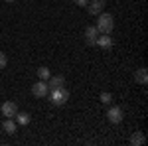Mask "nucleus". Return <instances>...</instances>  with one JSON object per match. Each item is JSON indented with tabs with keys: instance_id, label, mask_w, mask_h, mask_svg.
Listing matches in <instances>:
<instances>
[{
	"instance_id": "nucleus-1",
	"label": "nucleus",
	"mask_w": 148,
	"mask_h": 146,
	"mask_svg": "<svg viewBox=\"0 0 148 146\" xmlns=\"http://www.w3.org/2000/svg\"><path fill=\"white\" fill-rule=\"evenodd\" d=\"M95 28L99 30V34H111L113 28H114V18L109 12L103 10L101 14H97V24H95Z\"/></svg>"
},
{
	"instance_id": "nucleus-2",
	"label": "nucleus",
	"mask_w": 148,
	"mask_h": 146,
	"mask_svg": "<svg viewBox=\"0 0 148 146\" xmlns=\"http://www.w3.org/2000/svg\"><path fill=\"white\" fill-rule=\"evenodd\" d=\"M47 95H49L51 105H56V107H63V105L69 101V97H71V93H69V89L65 85H61V87H57V89H51Z\"/></svg>"
},
{
	"instance_id": "nucleus-3",
	"label": "nucleus",
	"mask_w": 148,
	"mask_h": 146,
	"mask_svg": "<svg viewBox=\"0 0 148 146\" xmlns=\"http://www.w3.org/2000/svg\"><path fill=\"white\" fill-rule=\"evenodd\" d=\"M47 93H49V89H47V81H44V79H40L38 83L32 85V95L38 97V99H44Z\"/></svg>"
},
{
	"instance_id": "nucleus-4",
	"label": "nucleus",
	"mask_w": 148,
	"mask_h": 146,
	"mask_svg": "<svg viewBox=\"0 0 148 146\" xmlns=\"http://www.w3.org/2000/svg\"><path fill=\"white\" fill-rule=\"evenodd\" d=\"M107 119H109V123L119 124V123H123L125 112H123V109H121V107H111V109L107 111Z\"/></svg>"
},
{
	"instance_id": "nucleus-5",
	"label": "nucleus",
	"mask_w": 148,
	"mask_h": 146,
	"mask_svg": "<svg viewBox=\"0 0 148 146\" xmlns=\"http://www.w3.org/2000/svg\"><path fill=\"white\" fill-rule=\"evenodd\" d=\"M105 4H107L105 0H89L85 8L89 10V14H91V16H97V14H101V12L105 10Z\"/></svg>"
},
{
	"instance_id": "nucleus-6",
	"label": "nucleus",
	"mask_w": 148,
	"mask_h": 146,
	"mask_svg": "<svg viewBox=\"0 0 148 146\" xmlns=\"http://www.w3.org/2000/svg\"><path fill=\"white\" fill-rule=\"evenodd\" d=\"M0 111H2V114H4L6 119H14V117H16V112H18V105H16L14 101H6L4 105H2V109H0Z\"/></svg>"
},
{
	"instance_id": "nucleus-7",
	"label": "nucleus",
	"mask_w": 148,
	"mask_h": 146,
	"mask_svg": "<svg viewBox=\"0 0 148 146\" xmlns=\"http://www.w3.org/2000/svg\"><path fill=\"white\" fill-rule=\"evenodd\" d=\"M97 38H99V30H97L95 26H87V28H85V40H87V44L95 45L97 44Z\"/></svg>"
},
{
	"instance_id": "nucleus-8",
	"label": "nucleus",
	"mask_w": 148,
	"mask_h": 146,
	"mask_svg": "<svg viewBox=\"0 0 148 146\" xmlns=\"http://www.w3.org/2000/svg\"><path fill=\"white\" fill-rule=\"evenodd\" d=\"M95 45H99L103 49H111V47H113V38H111V34H99Z\"/></svg>"
},
{
	"instance_id": "nucleus-9",
	"label": "nucleus",
	"mask_w": 148,
	"mask_h": 146,
	"mask_svg": "<svg viewBox=\"0 0 148 146\" xmlns=\"http://www.w3.org/2000/svg\"><path fill=\"white\" fill-rule=\"evenodd\" d=\"M61 85H65V77L63 75H49L47 79V89H57V87H61Z\"/></svg>"
},
{
	"instance_id": "nucleus-10",
	"label": "nucleus",
	"mask_w": 148,
	"mask_h": 146,
	"mask_svg": "<svg viewBox=\"0 0 148 146\" xmlns=\"http://www.w3.org/2000/svg\"><path fill=\"white\" fill-rule=\"evenodd\" d=\"M134 81H136L138 85H146L148 83V71L146 67H138L134 71Z\"/></svg>"
},
{
	"instance_id": "nucleus-11",
	"label": "nucleus",
	"mask_w": 148,
	"mask_h": 146,
	"mask_svg": "<svg viewBox=\"0 0 148 146\" xmlns=\"http://www.w3.org/2000/svg\"><path fill=\"white\" fill-rule=\"evenodd\" d=\"M144 142H146V136H144V132H140V130H136L134 134L130 136V144L132 146H144Z\"/></svg>"
},
{
	"instance_id": "nucleus-12",
	"label": "nucleus",
	"mask_w": 148,
	"mask_h": 146,
	"mask_svg": "<svg viewBox=\"0 0 148 146\" xmlns=\"http://www.w3.org/2000/svg\"><path fill=\"white\" fill-rule=\"evenodd\" d=\"M2 130H4L6 134H14V132H16V121H14V119H6V121L2 123Z\"/></svg>"
},
{
	"instance_id": "nucleus-13",
	"label": "nucleus",
	"mask_w": 148,
	"mask_h": 146,
	"mask_svg": "<svg viewBox=\"0 0 148 146\" xmlns=\"http://www.w3.org/2000/svg\"><path fill=\"white\" fill-rule=\"evenodd\" d=\"M16 124H22V126H26V124L30 123V114L28 112H16Z\"/></svg>"
},
{
	"instance_id": "nucleus-14",
	"label": "nucleus",
	"mask_w": 148,
	"mask_h": 146,
	"mask_svg": "<svg viewBox=\"0 0 148 146\" xmlns=\"http://www.w3.org/2000/svg\"><path fill=\"white\" fill-rule=\"evenodd\" d=\"M49 75H51V71H49L47 67H40V69H38V77H40V79L47 81V79H49Z\"/></svg>"
},
{
	"instance_id": "nucleus-15",
	"label": "nucleus",
	"mask_w": 148,
	"mask_h": 146,
	"mask_svg": "<svg viewBox=\"0 0 148 146\" xmlns=\"http://www.w3.org/2000/svg\"><path fill=\"white\" fill-rule=\"evenodd\" d=\"M101 103L103 105H111L113 103V95L111 93H101Z\"/></svg>"
},
{
	"instance_id": "nucleus-16",
	"label": "nucleus",
	"mask_w": 148,
	"mask_h": 146,
	"mask_svg": "<svg viewBox=\"0 0 148 146\" xmlns=\"http://www.w3.org/2000/svg\"><path fill=\"white\" fill-rule=\"evenodd\" d=\"M6 65H8V57L4 51H0V69H6Z\"/></svg>"
},
{
	"instance_id": "nucleus-17",
	"label": "nucleus",
	"mask_w": 148,
	"mask_h": 146,
	"mask_svg": "<svg viewBox=\"0 0 148 146\" xmlns=\"http://www.w3.org/2000/svg\"><path fill=\"white\" fill-rule=\"evenodd\" d=\"M73 2H75L77 6H87V2H89V0H73Z\"/></svg>"
},
{
	"instance_id": "nucleus-18",
	"label": "nucleus",
	"mask_w": 148,
	"mask_h": 146,
	"mask_svg": "<svg viewBox=\"0 0 148 146\" xmlns=\"http://www.w3.org/2000/svg\"><path fill=\"white\" fill-rule=\"evenodd\" d=\"M6 2H14V0H6Z\"/></svg>"
}]
</instances>
